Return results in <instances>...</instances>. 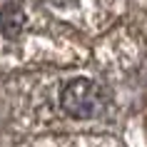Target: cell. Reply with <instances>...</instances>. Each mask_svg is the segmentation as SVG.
I'll return each mask as SVG.
<instances>
[{
	"mask_svg": "<svg viewBox=\"0 0 147 147\" xmlns=\"http://www.w3.org/2000/svg\"><path fill=\"white\" fill-rule=\"evenodd\" d=\"M60 107L72 120H95L105 110V90L95 80L75 78L62 87Z\"/></svg>",
	"mask_w": 147,
	"mask_h": 147,
	"instance_id": "obj_1",
	"label": "cell"
},
{
	"mask_svg": "<svg viewBox=\"0 0 147 147\" xmlns=\"http://www.w3.org/2000/svg\"><path fill=\"white\" fill-rule=\"evenodd\" d=\"M25 10L20 3H5L0 10V32L8 40H18V35L25 28Z\"/></svg>",
	"mask_w": 147,
	"mask_h": 147,
	"instance_id": "obj_2",
	"label": "cell"
}]
</instances>
